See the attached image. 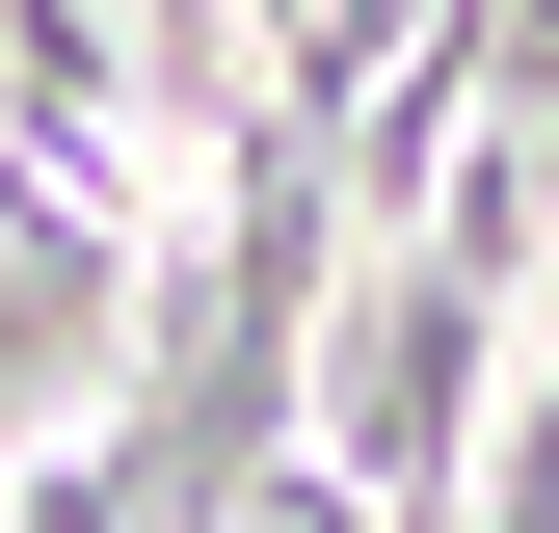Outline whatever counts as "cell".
Masks as SVG:
<instances>
[{"instance_id": "cell-2", "label": "cell", "mask_w": 559, "mask_h": 533, "mask_svg": "<svg viewBox=\"0 0 559 533\" xmlns=\"http://www.w3.org/2000/svg\"><path fill=\"white\" fill-rule=\"evenodd\" d=\"M0 533H27V507H0Z\"/></svg>"}, {"instance_id": "cell-1", "label": "cell", "mask_w": 559, "mask_h": 533, "mask_svg": "<svg viewBox=\"0 0 559 533\" xmlns=\"http://www.w3.org/2000/svg\"><path fill=\"white\" fill-rule=\"evenodd\" d=\"M479 347H507V294L453 240H346V294H320V481L373 533H479Z\"/></svg>"}]
</instances>
